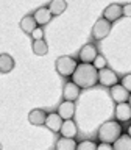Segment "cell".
<instances>
[{
  "instance_id": "6da1fadb",
  "label": "cell",
  "mask_w": 131,
  "mask_h": 150,
  "mask_svg": "<svg viewBox=\"0 0 131 150\" xmlns=\"http://www.w3.org/2000/svg\"><path fill=\"white\" fill-rule=\"evenodd\" d=\"M72 81L75 84H78L81 89L92 88L94 84L98 83V70L94 67L92 64L81 63L77 66L75 72L72 75Z\"/></svg>"
},
{
  "instance_id": "7a4b0ae2",
  "label": "cell",
  "mask_w": 131,
  "mask_h": 150,
  "mask_svg": "<svg viewBox=\"0 0 131 150\" xmlns=\"http://www.w3.org/2000/svg\"><path fill=\"white\" fill-rule=\"evenodd\" d=\"M122 134V127L117 120H108L98 128V139L100 142L114 144Z\"/></svg>"
},
{
  "instance_id": "3957f363",
  "label": "cell",
  "mask_w": 131,
  "mask_h": 150,
  "mask_svg": "<svg viewBox=\"0 0 131 150\" xmlns=\"http://www.w3.org/2000/svg\"><path fill=\"white\" fill-rule=\"evenodd\" d=\"M77 59H73L72 56H59L55 63V67H56V72L63 77H72L75 69H77Z\"/></svg>"
},
{
  "instance_id": "277c9868",
  "label": "cell",
  "mask_w": 131,
  "mask_h": 150,
  "mask_svg": "<svg viewBox=\"0 0 131 150\" xmlns=\"http://www.w3.org/2000/svg\"><path fill=\"white\" fill-rule=\"evenodd\" d=\"M109 31H111V22H108L105 17H100L92 27V38L97 41H101L109 35Z\"/></svg>"
},
{
  "instance_id": "5b68a950",
  "label": "cell",
  "mask_w": 131,
  "mask_h": 150,
  "mask_svg": "<svg viewBox=\"0 0 131 150\" xmlns=\"http://www.w3.org/2000/svg\"><path fill=\"white\" fill-rule=\"evenodd\" d=\"M117 81H119V77L116 75L114 70H111L108 67L98 70V83H100L101 86L112 88L114 84H117Z\"/></svg>"
},
{
  "instance_id": "8992f818",
  "label": "cell",
  "mask_w": 131,
  "mask_h": 150,
  "mask_svg": "<svg viewBox=\"0 0 131 150\" xmlns=\"http://www.w3.org/2000/svg\"><path fill=\"white\" fill-rule=\"evenodd\" d=\"M98 52H97V47L94 44H84L81 49H80V61L81 63H87V64H92L94 59L97 58Z\"/></svg>"
},
{
  "instance_id": "52a82bcc",
  "label": "cell",
  "mask_w": 131,
  "mask_h": 150,
  "mask_svg": "<svg viewBox=\"0 0 131 150\" xmlns=\"http://www.w3.org/2000/svg\"><path fill=\"white\" fill-rule=\"evenodd\" d=\"M122 16H123V13H122V5H119V3H111L109 6H106L103 9V17H105L108 22H116V21H119Z\"/></svg>"
},
{
  "instance_id": "ba28073f",
  "label": "cell",
  "mask_w": 131,
  "mask_h": 150,
  "mask_svg": "<svg viewBox=\"0 0 131 150\" xmlns=\"http://www.w3.org/2000/svg\"><path fill=\"white\" fill-rule=\"evenodd\" d=\"M80 92H81V88L78 84H75L73 81H69L64 84V89H63V96H64V100L67 102H75L77 98L80 97Z\"/></svg>"
},
{
  "instance_id": "9c48e42d",
  "label": "cell",
  "mask_w": 131,
  "mask_h": 150,
  "mask_svg": "<svg viewBox=\"0 0 131 150\" xmlns=\"http://www.w3.org/2000/svg\"><path fill=\"white\" fill-rule=\"evenodd\" d=\"M109 92H111V97H112V100L117 102V103H123V102H128V97H130V92L126 91V89L122 86V84H114L111 89H109Z\"/></svg>"
},
{
  "instance_id": "30bf717a",
  "label": "cell",
  "mask_w": 131,
  "mask_h": 150,
  "mask_svg": "<svg viewBox=\"0 0 131 150\" xmlns=\"http://www.w3.org/2000/svg\"><path fill=\"white\" fill-rule=\"evenodd\" d=\"M33 17H35V21H36L37 25L42 27V25H47V23H49V22L51 21L53 14L50 13V9L47 8V6H41V8H37L36 11H35Z\"/></svg>"
},
{
  "instance_id": "8fae6325",
  "label": "cell",
  "mask_w": 131,
  "mask_h": 150,
  "mask_svg": "<svg viewBox=\"0 0 131 150\" xmlns=\"http://www.w3.org/2000/svg\"><path fill=\"white\" fill-rule=\"evenodd\" d=\"M63 119H61V116L58 112H51V114H47V119H45V127L49 128L50 131H53V133H59L61 130V125H63Z\"/></svg>"
},
{
  "instance_id": "7c38bea8",
  "label": "cell",
  "mask_w": 131,
  "mask_h": 150,
  "mask_svg": "<svg viewBox=\"0 0 131 150\" xmlns=\"http://www.w3.org/2000/svg\"><path fill=\"white\" fill-rule=\"evenodd\" d=\"M116 119L117 122H126L131 119V106L130 103H117L116 106Z\"/></svg>"
},
{
  "instance_id": "4fadbf2b",
  "label": "cell",
  "mask_w": 131,
  "mask_h": 150,
  "mask_svg": "<svg viewBox=\"0 0 131 150\" xmlns=\"http://www.w3.org/2000/svg\"><path fill=\"white\" fill-rule=\"evenodd\" d=\"M58 114L61 116V119H63V120H70L75 116V103L64 100L59 105V108H58Z\"/></svg>"
},
{
  "instance_id": "5bb4252c",
  "label": "cell",
  "mask_w": 131,
  "mask_h": 150,
  "mask_svg": "<svg viewBox=\"0 0 131 150\" xmlns=\"http://www.w3.org/2000/svg\"><path fill=\"white\" fill-rule=\"evenodd\" d=\"M59 133H61V136H63V138H70V139H73L75 136H77V133H78L77 124H75L72 119H70V120H64L63 125H61Z\"/></svg>"
},
{
  "instance_id": "9a60e30c",
  "label": "cell",
  "mask_w": 131,
  "mask_h": 150,
  "mask_svg": "<svg viewBox=\"0 0 131 150\" xmlns=\"http://www.w3.org/2000/svg\"><path fill=\"white\" fill-rule=\"evenodd\" d=\"M45 119H47V112L44 110H31L30 114H28V122L31 125H44L45 124Z\"/></svg>"
},
{
  "instance_id": "2e32d148",
  "label": "cell",
  "mask_w": 131,
  "mask_h": 150,
  "mask_svg": "<svg viewBox=\"0 0 131 150\" xmlns=\"http://www.w3.org/2000/svg\"><path fill=\"white\" fill-rule=\"evenodd\" d=\"M14 69V59L11 55L2 53L0 55V74H9Z\"/></svg>"
},
{
  "instance_id": "e0dca14e",
  "label": "cell",
  "mask_w": 131,
  "mask_h": 150,
  "mask_svg": "<svg viewBox=\"0 0 131 150\" xmlns=\"http://www.w3.org/2000/svg\"><path fill=\"white\" fill-rule=\"evenodd\" d=\"M20 28H22V31H25L27 35H31L33 31L36 30L37 27V23H36V21H35V17L33 16H25V17H22V21H20Z\"/></svg>"
},
{
  "instance_id": "ac0fdd59",
  "label": "cell",
  "mask_w": 131,
  "mask_h": 150,
  "mask_svg": "<svg viewBox=\"0 0 131 150\" xmlns=\"http://www.w3.org/2000/svg\"><path fill=\"white\" fill-rule=\"evenodd\" d=\"M50 13L53 14V16H59V14H63L66 11V8H67V2L66 0H51L49 2V6Z\"/></svg>"
},
{
  "instance_id": "d6986e66",
  "label": "cell",
  "mask_w": 131,
  "mask_h": 150,
  "mask_svg": "<svg viewBox=\"0 0 131 150\" xmlns=\"http://www.w3.org/2000/svg\"><path fill=\"white\" fill-rule=\"evenodd\" d=\"M114 150H131V136L126 134H120V138L112 144Z\"/></svg>"
},
{
  "instance_id": "ffe728a7",
  "label": "cell",
  "mask_w": 131,
  "mask_h": 150,
  "mask_svg": "<svg viewBox=\"0 0 131 150\" xmlns=\"http://www.w3.org/2000/svg\"><path fill=\"white\" fill-rule=\"evenodd\" d=\"M33 52L37 56H44L49 53V45L44 39H33Z\"/></svg>"
},
{
  "instance_id": "44dd1931",
  "label": "cell",
  "mask_w": 131,
  "mask_h": 150,
  "mask_svg": "<svg viewBox=\"0 0 131 150\" xmlns=\"http://www.w3.org/2000/svg\"><path fill=\"white\" fill-rule=\"evenodd\" d=\"M56 150H77V141L70 138H61L56 142Z\"/></svg>"
},
{
  "instance_id": "7402d4cb",
  "label": "cell",
  "mask_w": 131,
  "mask_h": 150,
  "mask_svg": "<svg viewBox=\"0 0 131 150\" xmlns=\"http://www.w3.org/2000/svg\"><path fill=\"white\" fill-rule=\"evenodd\" d=\"M106 64H108V61H106V58H105L103 55H97V58L94 59V63H92V66H94V67H95L97 70L105 69Z\"/></svg>"
},
{
  "instance_id": "603a6c76",
  "label": "cell",
  "mask_w": 131,
  "mask_h": 150,
  "mask_svg": "<svg viewBox=\"0 0 131 150\" xmlns=\"http://www.w3.org/2000/svg\"><path fill=\"white\" fill-rule=\"evenodd\" d=\"M77 150H97V144L92 141H81L77 144Z\"/></svg>"
},
{
  "instance_id": "cb8c5ba5",
  "label": "cell",
  "mask_w": 131,
  "mask_h": 150,
  "mask_svg": "<svg viewBox=\"0 0 131 150\" xmlns=\"http://www.w3.org/2000/svg\"><path fill=\"white\" fill-rule=\"evenodd\" d=\"M122 86H123L128 92H131V74H128V75H125L123 78H122Z\"/></svg>"
},
{
  "instance_id": "d4e9b609",
  "label": "cell",
  "mask_w": 131,
  "mask_h": 150,
  "mask_svg": "<svg viewBox=\"0 0 131 150\" xmlns=\"http://www.w3.org/2000/svg\"><path fill=\"white\" fill-rule=\"evenodd\" d=\"M31 36H33V39H42V38H44V31H42L41 27H37L36 30L31 33Z\"/></svg>"
},
{
  "instance_id": "484cf974",
  "label": "cell",
  "mask_w": 131,
  "mask_h": 150,
  "mask_svg": "<svg viewBox=\"0 0 131 150\" xmlns=\"http://www.w3.org/2000/svg\"><path fill=\"white\" fill-rule=\"evenodd\" d=\"M122 13H123V16L126 17H131V3H126L122 6Z\"/></svg>"
},
{
  "instance_id": "4316f807",
  "label": "cell",
  "mask_w": 131,
  "mask_h": 150,
  "mask_svg": "<svg viewBox=\"0 0 131 150\" xmlns=\"http://www.w3.org/2000/svg\"><path fill=\"white\" fill-rule=\"evenodd\" d=\"M97 150H114L112 144H106V142H100L97 145Z\"/></svg>"
},
{
  "instance_id": "83f0119b",
  "label": "cell",
  "mask_w": 131,
  "mask_h": 150,
  "mask_svg": "<svg viewBox=\"0 0 131 150\" xmlns=\"http://www.w3.org/2000/svg\"><path fill=\"white\" fill-rule=\"evenodd\" d=\"M128 103H130V106H131V94H130V97H128Z\"/></svg>"
},
{
  "instance_id": "f1b7e54d",
  "label": "cell",
  "mask_w": 131,
  "mask_h": 150,
  "mask_svg": "<svg viewBox=\"0 0 131 150\" xmlns=\"http://www.w3.org/2000/svg\"><path fill=\"white\" fill-rule=\"evenodd\" d=\"M128 134L131 136V125H130V128H128Z\"/></svg>"
},
{
  "instance_id": "f546056e",
  "label": "cell",
  "mask_w": 131,
  "mask_h": 150,
  "mask_svg": "<svg viewBox=\"0 0 131 150\" xmlns=\"http://www.w3.org/2000/svg\"><path fill=\"white\" fill-rule=\"evenodd\" d=\"M0 150H2V144H0Z\"/></svg>"
}]
</instances>
